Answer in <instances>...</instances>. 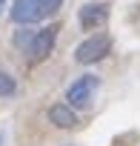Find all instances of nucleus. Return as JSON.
<instances>
[{
  "label": "nucleus",
  "mask_w": 140,
  "mask_h": 146,
  "mask_svg": "<svg viewBox=\"0 0 140 146\" xmlns=\"http://www.w3.org/2000/svg\"><path fill=\"white\" fill-rule=\"evenodd\" d=\"M3 9H6V0H0V15H3Z\"/></svg>",
  "instance_id": "9"
},
{
  "label": "nucleus",
  "mask_w": 140,
  "mask_h": 146,
  "mask_svg": "<svg viewBox=\"0 0 140 146\" xmlns=\"http://www.w3.org/2000/svg\"><path fill=\"white\" fill-rule=\"evenodd\" d=\"M109 52H112V37H109V35H103V32H97V35L86 37V40L75 49V60H77V63H83V66H89V63L103 60Z\"/></svg>",
  "instance_id": "2"
},
{
  "label": "nucleus",
  "mask_w": 140,
  "mask_h": 146,
  "mask_svg": "<svg viewBox=\"0 0 140 146\" xmlns=\"http://www.w3.org/2000/svg\"><path fill=\"white\" fill-rule=\"evenodd\" d=\"M109 3H89V6H83L80 9V26L86 29V32H92V29H97V26H103L106 20H109Z\"/></svg>",
  "instance_id": "5"
},
{
  "label": "nucleus",
  "mask_w": 140,
  "mask_h": 146,
  "mask_svg": "<svg viewBox=\"0 0 140 146\" xmlns=\"http://www.w3.org/2000/svg\"><path fill=\"white\" fill-rule=\"evenodd\" d=\"M54 40H57V26H49V29L34 32V40H32V46L26 49L29 60H32V63L46 60V57H49V52L54 49Z\"/></svg>",
  "instance_id": "4"
},
{
  "label": "nucleus",
  "mask_w": 140,
  "mask_h": 146,
  "mask_svg": "<svg viewBox=\"0 0 140 146\" xmlns=\"http://www.w3.org/2000/svg\"><path fill=\"white\" fill-rule=\"evenodd\" d=\"M63 0H15V6H12V20L17 26H29V23H40L46 20L52 12L60 9Z\"/></svg>",
  "instance_id": "1"
},
{
  "label": "nucleus",
  "mask_w": 140,
  "mask_h": 146,
  "mask_svg": "<svg viewBox=\"0 0 140 146\" xmlns=\"http://www.w3.org/2000/svg\"><path fill=\"white\" fill-rule=\"evenodd\" d=\"M97 78L94 75H83V78H77L72 86H69V92H66V100H69V106L72 109H89L92 106V100H94V89H97Z\"/></svg>",
  "instance_id": "3"
},
{
  "label": "nucleus",
  "mask_w": 140,
  "mask_h": 146,
  "mask_svg": "<svg viewBox=\"0 0 140 146\" xmlns=\"http://www.w3.org/2000/svg\"><path fill=\"white\" fill-rule=\"evenodd\" d=\"M32 40H34V32H32V29H20V32L15 35V46H17V49H23V52L32 46Z\"/></svg>",
  "instance_id": "8"
},
{
  "label": "nucleus",
  "mask_w": 140,
  "mask_h": 146,
  "mask_svg": "<svg viewBox=\"0 0 140 146\" xmlns=\"http://www.w3.org/2000/svg\"><path fill=\"white\" fill-rule=\"evenodd\" d=\"M0 146H3V135H0Z\"/></svg>",
  "instance_id": "10"
},
{
  "label": "nucleus",
  "mask_w": 140,
  "mask_h": 146,
  "mask_svg": "<svg viewBox=\"0 0 140 146\" xmlns=\"http://www.w3.org/2000/svg\"><path fill=\"white\" fill-rule=\"evenodd\" d=\"M15 92H17L15 78L6 75V72H0V98H9V95H15Z\"/></svg>",
  "instance_id": "7"
},
{
  "label": "nucleus",
  "mask_w": 140,
  "mask_h": 146,
  "mask_svg": "<svg viewBox=\"0 0 140 146\" xmlns=\"http://www.w3.org/2000/svg\"><path fill=\"white\" fill-rule=\"evenodd\" d=\"M49 120L57 126V129H75L77 126V115L69 103H54L49 109Z\"/></svg>",
  "instance_id": "6"
}]
</instances>
